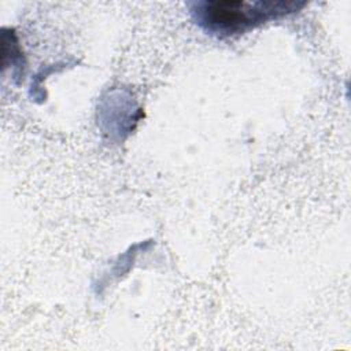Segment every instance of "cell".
Returning <instances> with one entry per match:
<instances>
[{
	"mask_svg": "<svg viewBox=\"0 0 351 351\" xmlns=\"http://www.w3.org/2000/svg\"><path fill=\"white\" fill-rule=\"evenodd\" d=\"M295 1H241L215 0L195 3L192 14L196 22L208 33L221 37L244 33L271 18L300 8Z\"/></svg>",
	"mask_w": 351,
	"mask_h": 351,
	"instance_id": "6da1fadb",
	"label": "cell"
}]
</instances>
